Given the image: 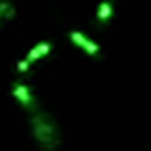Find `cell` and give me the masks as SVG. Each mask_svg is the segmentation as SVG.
Listing matches in <instances>:
<instances>
[{
    "label": "cell",
    "mask_w": 151,
    "mask_h": 151,
    "mask_svg": "<svg viewBox=\"0 0 151 151\" xmlns=\"http://www.w3.org/2000/svg\"><path fill=\"white\" fill-rule=\"evenodd\" d=\"M50 52H52V44H50V42H40V44H35L33 48H29V52L25 54V60L33 64V62H37V60L46 58Z\"/></svg>",
    "instance_id": "cell-4"
},
{
    "label": "cell",
    "mask_w": 151,
    "mask_h": 151,
    "mask_svg": "<svg viewBox=\"0 0 151 151\" xmlns=\"http://www.w3.org/2000/svg\"><path fill=\"white\" fill-rule=\"evenodd\" d=\"M110 17H112V4L108 2V0H104V2L97 6V15H95V19H97L99 25H104V23L110 21Z\"/></svg>",
    "instance_id": "cell-6"
},
{
    "label": "cell",
    "mask_w": 151,
    "mask_h": 151,
    "mask_svg": "<svg viewBox=\"0 0 151 151\" xmlns=\"http://www.w3.org/2000/svg\"><path fill=\"white\" fill-rule=\"evenodd\" d=\"M15 70H17L19 75H27V73L31 70V62H27L25 58H21V60L15 62Z\"/></svg>",
    "instance_id": "cell-7"
},
{
    "label": "cell",
    "mask_w": 151,
    "mask_h": 151,
    "mask_svg": "<svg viewBox=\"0 0 151 151\" xmlns=\"http://www.w3.org/2000/svg\"><path fill=\"white\" fill-rule=\"evenodd\" d=\"M29 128L35 145L42 151H58L62 145V132L56 118L42 108H33L29 112Z\"/></svg>",
    "instance_id": "cell-1"
},
{
    "label": "cell",
    "mask_w": 151,
    "mask_h": 151,
    "mask_svg": "<svg viewBox=\"0 0 151 151\" xmlns=\"http://www.w3.org/2000/svg\"><path fill=\"white\" fill-rule=\"evenodd\" d=\"M11 93H13V97L25 108V110H33V108H37V99H35V93H33V89L27 85V83H23V81H15L13 85H11Z\"/></svg>",
    "instance_id": "cell-2"
},
{
    "label": "cell",
    "mask_w": 151,
    "mask_h": 151,
    "mask_svg": "<svg viewBox=\"0 0 151 151\" xmlns=\"http://www.w3.org/2000/svg\"><path fill=\"white\" fill-rule=\"evenodd\" d=\"M70 42L77 46V48H81L85 54H89V56H99V46L95 44V42H91L85 33H81V31H70Z\"/></svg>",
    "instance_id": "cell-3"
},
{
    "label": "cell",
    "mask_w": 151,
    "mask_h": 151,
    "mask_svg": "<svg viewBox=\"0 0 151 151\" xmlns=\"http://www.w3.org/2000/svg\"><path fill=\"white\" fill-rule=\"evenodd\" d=\"M17 17V9L11 0H0V27Z\"/></svg>",
    "instance_id": "cell-5"
}]
</instances>
